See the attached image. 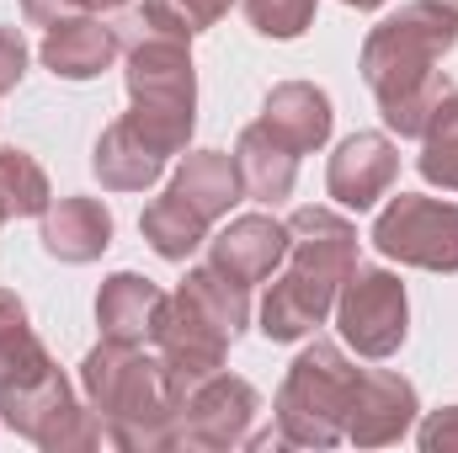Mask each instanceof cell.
Segmentation results:
<instances>
[{
  "label": "cell",
  "instance_id": "obj_1",
  "mask_svg": "<svg viewBox=\"0 0 458 453\" xmlns=\"http://www.w3.org/2000/svg\"><path fill=\"white\" fill-rule=\"evenodd\" d=\"M458 21L448 11L416 0L400 5L394 16H384L368 38H362V81L378 97V113L389 123V133L400 139H421L432 113L454 97V81L437 70L443 54H454Z\"/></svg>",
  "mask_w": 458,
  "mask_h": 453
},
{
  "label": "cell",
  "instance_id": "obj_2",
  "mask_svg": "<svg viewBox=\"0 0 458 453\" xmlns=\"http://www.w3.org/2000/svg\"><path fill=\"white\" fill-rule=\"evenodd\" d=\"M357 267V229L331 209H299L288 219V272L261 299V337L304 341L336 310L346 272Z\"/></svg>",
  "mask_w": 458,
  "mask_h": 453
},
{
  "label": "cell",
  "instance_id": "obj_3",
  "mask_svg": "<svg viewBox=\"0 0 458 453\" xmlns=\"http://www.w3.org/2000/svg\"><path fill=\"white\" fill-rule=\"evenodd\" d=\"M86 406L107 422L113 449H176V411L182 395L160 357L139 352L133 341H97L81 357Z\"/></svg>",
  "mask_w": 458,
  "mask_h": 453
},
{
  "label": "cell",
  "instance_id": "obj_4",
  "mask_svg": "<svg viewBox=\"0 0 458 453\" xmlns=\"http://www.w3.org/2000/svg\"><path fill=\"white\" fill-rule=\"evenodd\" d=\"M0 422L43 453L113 449L107 422L70 395V379L59 373V363L38 337L0 363Z\"/></svg>",
  "mask_w": 458,
  "mask_h": 453
},
{
  "label": "cell",
  "instance_id": "obj_5",
  "mask_svg": "<svg viewBox=\"0 0 458 453\" xmlns=\"http://www.w3.org/2000/svg\"><path fill=\"white\" fill-rule=\"evenodd\" d=\"M128 123L171 160L187 150L192 123H198V70L187 54V38H165V32H144L128 48Z\"/></svg>",
  "mask_w": 458,
  "mask_h": 453
},
{
  "label": "cell",
  "instance_id": "obj_6",
  "mask_svg": "<svg viewBox=\"0 0 458 453\" xmlns=\"http://www.w3.org/2000/svg\"><path fill=\"white\" fill-rule=\"evenodd\" d=\"M352 389H357V368L346 363V352L336 341L315 337L293 363H288V379H283V389H277V400H272L283 443H299V449H336L346 438Z\"/></svg>",
  "mask_w": 458,
  "mask_h": 453
},
{
  "label": "cell",
  "instance_id": "obj_7",
  "mask_svg": "<svg viewBox=\"0 0 458 453\" xmlns=\"http://www.w3.org/2000/svg\"><path fill=\"white\" fill-rule=\"evenodd\" d=\"M336 331L362 357H394L411 331L405 283L384 267H352L342 294H336Z\"/></svg>",
  "mask_w": 458,
  "mask_h": 453
},
{
  "label": "cell",
  "instance_id": "obj_8",
  "mask_svg": "<svg viewBox=\"0 0 458 453\" xmlns=\"http://www.w3.org/2000/svg\"><path fill=\"white\" fill-rule=\"evenodd\" d=\"M373 245L421 272H458V203L443 198H416L400 192L378 219H373Z\"/></svg>",
  "mask_w": 458,
  "mask_h": 453
},
{
  "label": "cell",
  "instance_id": "obj_9",
  "mask_svg": "<svg viewBox=\"0 0 458 453\" xmlns=\"http://www.w3.org/2000/svg\"><path fill=\"white\" fill-rule=\"evenodd\" d=\"M256 416H261L256 384L219 368L187 389V400L176 411V449H240L250 438Z\"/></svg>",
  "mask_w": 458,
  "mask_h": 453
},
{
  "label": "cell",
  "instance_id": "obj_10",
  "mask_svg": "<svg viewBox=\"0 0 458 453\" xmlns=\"http://www.w3.org/2000/svg\"><path fill=\"white\" fill-rule=\"evenodd\" d=\"M155 346H160V363H165L176 395L187 400L192 384H203L208 373L225 368V352L234 346V337H229L187 288H176L171 304H165V321H160V331H155Z\"/></svg>",
  "mask_w": 458,
  "mask_h": 453
},
{
  "label": "cell",
  "instance_id": "obj_11",
  "mask_svg": "<svg viewBox=\"0 0 458 453\" xmlns=\"http://www.w3.org/2000/svg\"><path fill=\"white\" fill-rule=\"evenodd\" d=\"M416 384L394 368H357V389H352V411H346V443L357 449H384L400 443L416 427Z\"/></svg>",
  "mask_w": 458,
  "mask_h": 453
},
{
  "label": "cell",
  "instance_id": "obj_12",
  "mask_svg": "<svg viewBox=\"0 0 458 453\" xmlns=\"http://www.w3.org/2000/svg\"><path fill=\"white\" fill-rule=\"evenodd\" d=\"M394 176H400V150H394L389 133H373V128L346 133L336 144V155H331V166H326L331 198L342 209H357V214H368L394 187Z\"/></svg>",
  "mask_w": 458,
  "mask_h": 453
},
{
  "label": "cell",
  "instance_id": "obj_13",
  "mask_svg": "<svg viewBox=\"0 0 458 453\" xmlns=\"http://www.w3.org/2000/svg\"><path fill=\"white\" fill-rule=\"evenodd\" d=\"M117 54H123V27L117 16H97V11L64 16L59 27L43 32V48H38V59L59 81H97L102 70L117 64Z\"/></svg>",
  "mask_w": 458,
  "mask_h": 453
},
{
  "label": "cell",
  "instance_id": "obj_14",
  "mask_svg": "<svg viewBox=\"0 0 458 453\" xmlns=\"http://www.w3.org/2000/svg\"><path fill=\"white\" fill-rule=\"evenodd\" d=\"M208 261L229 272L234 283H267L288 261V225L272 214H240L208 240Z\"/></svg>",
  "mask_w": 458,
  "mask_h": 453
},
{
  "label": "cell",
  "instance_id": "obj_15",
  "mask_svg": "<svg viewBox=\"0 0 458 453\" xmlns=\"http://www.w3.org/2000/svg\"><path fill=\"white\" fill-rule=\"evenodd\" d=\"M272 139H283L293 155H310V150H320L326 139H331V97L320 91V86H310V81H283V86H272L267 91V102H261V117H256Z\"/></svg>",
  "mask_w": 458,
  "mask_h": 453
},
{
  "label": "cell",
  "instance_id": "obj_16",
  "mask_svg": "<svg viewBox=\"0 0 458 453\" xmlns=\"http://www.w3.org/2000/svg\"><path fill=\"white\" fill-rule=\"evenodd\" d=\"M165 304H171V294H160L149 278H139V272H113V278L102 283V294H97V326H102L107 341H133V346H144V341H155V331H160Z\"/></svg>",
  "mask_w": 458,
  "mask_h": 453
},
{
  "label": "cell",
  "instance_id": "obj_17",
  "mask_svg": "<svg viewBox=\"0 0 458 453\" xmlns=\"http://www.w3.org/2000/svg\"><path fill=\"white\" fill-rule=\"evenodd\" d=\"M107 245H113V214H107V203H97V198H59V203H48V214H43V251L54 261L86 267Z\"/></svg>",
  "mask_w": 458,
  "mask_h": 453
},
{
  "label": "cell",
  "instance_id": "obj_18",
  "mask_svg": "<svg viewBox=\"0 0 458 453\" xmlns=\"http://www.w3.org/2000/svg\"><path fill=\"white\" fill-rule=\"evenodd\" d=\"M91 171H97V182H102L107 192H144V187L160 182L165 155H160L128 117H117V123L102 128V139H97V150H91Z\"/></svg>",
  "mask_w": 458,
  "mask_h": 453
},
{
  "label": "cell",
  "instance_id": "obj_19",
  "mask_svg": "<svg viewBox=\"0 0 458 453\" xmlns=\"http://www.w3.org/2000/svg\"><path fill=\"white\" fill-rule=\"evenodd\" d=\"M234 166H240V182H245V198H256V203H283L288 192H293V182H299V155L283 144V139H272L261 123H250V128H240V139H234Z\"/></svg>",
  "mask_w": 458,
  "mask_h": 453
},
{
  "label": "cell",
  "instance_id": "obj_20",
  "mask_svg": "<svg viewBox=\"0 0 458 453\" xmlns=\"http://www.w3.org/2000/svg\"><path fill=\"white\" fill-rule=\"evenodd\" d=\"M171 192H182V198L214 225V219H225L229 209L245 198V182H240L234 155H225V150H192V155L176 166Z\"/></svg>",
  "mask_w": 458,
  "mask_h": 453
},
{
  "label": "cell",
  "instance_id": "obj_21",
  "mask_svg": "<svg viewBox=\"0 0 458 453\" xmlns=\"http://www.w3.org/2000/svg\"><path fill=\"white\" fill-rule=\"evenodd\" d=\"M139 235L149 240L155 256H165V261H187V256L208 240V219H203L182 192L165 187V192L139 214Z\"/></svg>",
  "mask_w": 458,
  "mask_h": 453
},
{
  "label": "cell",
  "instance_id": "obj_22",
  "mask_svg": "<svg viewBox=\"0 0 458 453\" xmlns=\"http://www.w3.org/2000/svg\"><path fill=\"white\" fill-rule=\"evenodd\" d=\"M54 203L43 166L27 150H0V209L5 219H43Z\"/></svg>",
  "mask_w": 458,
  "mask_h": 453
},
{
  "label": "cell",
  "instance_id": "obj_23",
  "mask_svg": "<svg viewBox=\"0 0 458 453\" xmlns=\"http://www.w3.org/2000/svg\"><path fill=\"white\" fill-rule=\"evenodd\" d=\"M421 176L443 192H458V91L432 113L427 133H421Z\"/></svg>",
  "mask_w": 458,
  "mask_h": 453
},
{
  "label": "cell",
  "instance_id": "obj_24",
  "mask_svg": "<svg viewBox=\"0 0 458 453\" xmlns=\"http://www.w3.org/2000/svg\"><path fill=\"white\" fill-rule=\"evenodd\" d=\"M234 0H144V27L165 38H198L225 16Z\"/></svg>",
  "mask_w": 458,
  "mask_h": 453
},
{
  "label": "cell",
  "instance_id": "obj_25",
  "mask_svg": "<svg viewBox=\"0 0 458 453\" xmlns=\"http://www.w3.org/2000/svg\"><path fill=\"white\" fill-rule=\"evenodd\" d=\"M240 5H245V21L272 43H293L315 27V0H240Z\"/></svg>",
  "mask_w": 458,
  "mask_h": 453
},
{
  "label": "cell",
  "instance_id": "obj_26",
  "mask_svg": "<svg viewBox=\"0 0 458 453\" xmlns=\"http://www.w3.org/2000/svg\"><path fill=\"white\" fill-rule=\"evenodd\" d=\"M32 341V326H27V304L11 294V288H0V363L16 352V346H27Z\"/></svg>",
  "mask_w": 458,
  "mask_h": 453
},
{
  "label": "cell",
  "instance_id": "obj_27",
  "mask_svg": "<svg viewBox=\"0 0 458 453\" xmlns=\"http://www.w3.org/2000/svg\"><path fill=\"white\" fill-rule=\"evenodd\" d=\"M421 449L427 453H458V406H443V411H432L427 422H421Z\"/></svg>",
  "mask_w": 458,
  "mask_h": 453
},
{
  "label": "cell",
  "instance_id": "obj_28",
  "mask_svg": "<svg viewBox=\"0 0 458 453\" xmlns=\"http://www.w3.org/2000/svg\"><path fill=\"white\" fill-rule=\"evenodd\" d=\"M21 75H27V43H21L16 27H0V97L16 91Z\"/></svg>",
  "mask_w": 458,
  "mask_h": 453
},
{
  "label": "cell",
  "instance_id": "obj_29",
  "mask_svg": "<svg viewBox=\"0 0 458 453\" xmlns=\"http://www.w3.org/2000/svg\"><path fill=\"white\" fill-rule=\"evenodd\" d=\"M86 11V0H21V16L32 21V27H59L64 16H81Z\"/></svg>",
  "mask_w": 458,
  "mask_h": 453
},
{
  "label": "cell",
  "instance_id": "obj_30",
  "mask_svg": "<svg viewBox=\"0 0 458 453\" xmlns=\"http://www.w3.org/2000/svg\"><path fill=\"white\" fill-rule=\"evenodd\" d=\"M133 0H86V11H97V16H117V11H128Z\"/></svg>",
  "mask_w": 458,
  "mask_h": 453
},
{
  "label": "cell",
  "instance_id": "obj_31",
  "mask_svg": "<svg viewBox=\"0 0 458 453\" xmlns=\"http://www.w3.org/2000/svg\"><path fill=\"white\" fill-rule=\"evenodd\" d=\"M427 5H437V11H448V16L458 21V0H427Z\"/></svg>",
  "mask_w": 458,
  "mask_h": 453
},
{
  "label": "cell",
  "instance_id": "obj_32",
  "mask_svg": "<svg viewBox=\"0 0 458 453\" xmlns=\"http://www.w3.org/2000/svg\"><path fill=\"white\" fill-rule=\"evenodd\" d=\"M342 5H357V11H378L384 0H342Z\"/></svg>",
  "mask_w": 458,
  "mask_h": 453
},
{
  "label": "cell",
  "instance_id": "obj_33",
  "mask_svg": "<svg viewBox=\"0 0 458 453\" xmlns=\"http://www.w3.org/2000/svg\"><path fill=\"white\" fill-rule=\"evenodd\" d=\"M0 225H5V209H0Z\"/></svg>",
  "mask_w": 458,
  "mask_h": 453
}]
</instances>
